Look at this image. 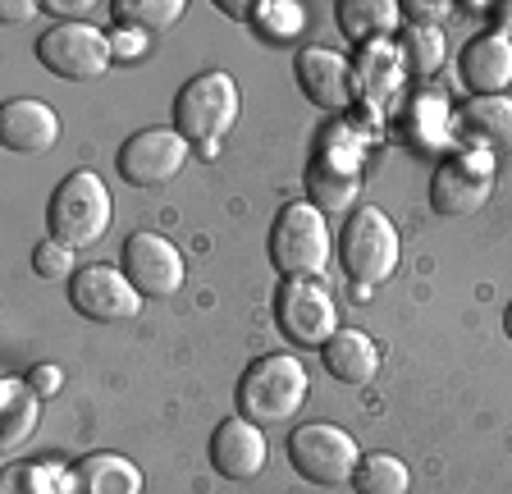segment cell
I'll use <instances>...</instances> for the list:
<instances>
[{"instance_id": "1", "label": "cell", "mask_w": 512, "mask_h": 494, "mask_svg": "<svg viewBox=\"0 0 512 494\" xmlns=\"http://www.w3.org/2000/svg\"><path fill=\"white\" fill-rule=\"evenodd\" d=\"M307 366L288 353L256 357L238 380V417L252 426H284L307 403Z\"/></svg>"}, {"instance_id": "2", "label": "cell", "mask_w": 512, "mask_h": 494, "mask_svg": "<svg viewBox=\"0 0 512 494\" xmlns=\"http://www.w3.org/2000/svg\"><path fill=\"white\" fill-rule=\"evenodd\" d=\"M238 110H243V97H238V83L224 69H206V74L188 78L174 97V129L202 151H215V142L238 124Z\"/></svg>"}, {"instance_id": "3", "label": "cell", "mask_w": 512, "mask_h": 494, "mask_svg": "<svg viewBox=\"0 0 512 494\" xmlns=\"http://www.w3.org/2000/svg\"><path fill=\"white\" fill-rule=\"evenodd\" d=\"M334 257L325 211L311 202H288L270 225V261L284 280H316Z\"/></svg>"}, {"instance_id": "4", "label": "cell", "mask_w": 512, "mask_h": 494, "mask_svg": "<svg viewBox=\"0 0 512 494\" xmlns=\"http://www.w3.org/2000/svg\"><path fill=\"white\" fill-rule=\"evenodd\" d=\"M110 215H115L110 188L96 179L92 170H74L51 193V206H46V234L64 247H92L106 238Z\"/></svg>"}, {"instance_id": "5", "label": "cell", "mask_w": 512, "mask_h": 494, "mask_svg": "<svg viewBox=\"0 0 512 494\" xmlns=\"http://www.w3.org/2000/svg\"><path fill=\"white\" fill-rule=\"evenodd\" d=\"M403 261V243H398L394 220L380 206H357L348 215V225L339 234V266L352 284H384Z\"/></svg>"}, {"instance_id": "6", "label": "cell", "mask_w": 512, "mask_h": 494, "mask_svg": "<svg viewBox=\"0 0 512 494\" xmlns=\"http://www.w3.org/2000/svg\"><path fill=\"white\" fill-rule=\"evenodd\" d=\"M288 462L311 485H343L362 467V449L348 430L330 421H307V426L288 430Z\"/></svg>"}, {"instance_id": "7", "label": "cell", "mask_w": 512, "mask_h": 494, "mask_svg": "<svg viewBox=\"0 0 512 494\" xmlns=\"http://www.w3.org/2000/svg\"><path fill=\"white\" fill-rule=\"evenodd\" d=\"M37 60L55 78H64V83H87V78H101L110 69L115 46L92 23H55L37 42Z\"/></svg>"}, {"instance_id": "8", "label": "cell", "mask_w": 512, "mask_h": 494, "mask_svg": "<svg viewBox=\"0 0 512 494\" xmlns=\"http://www.w3.org/2000/svg\"><path fill=\"white\" fill-rule=\"evenodd\" d=\"M275 321H279L288 344H298V348H325L334 334L343 330L330 289H320L316 280H284L279 284Z\"/></svg>"}, {"instance_id": "9", "label": "cell", "mask_w": 512, "mask_h": 494, "mask_svg": "<svg viewBox=\"0 0 512 494\" xmlns=\"http://www.w3.org/2000/svg\"><path fill=\"white\" fill-rule=\"evenodd\" d=\"M362 170H357V142L348 133H330L307 165V202L316 211H357Z\"/></svg>"}, {"instance_id": "10", "label": "cell", "mask_w": 512, "mask_h": 494, "mask_svg": "<svg viewBox=\"0 0 512 494\" xmlns=\"http://www.w3.org/2000/svg\"><path fill=\"white\" fill-rule=\"evenodd\" d=\"M119 270H124L128 284H133L142 298H174V293L183 289V280H188L183 252L165 234H151V229L124 238Z\"/></svg>"}, {"instance_id": "11", "label": "cell", "mask_w": 512, "mask_h": 494, "mask_svg": "<svg viewBox=\"0 0 512 494\" xmlns=\"http://www.w3.org/2000/svg\"><path fill=\"white\" fill-rule=\"evenodd\" d=\"M192 142L179 129H138L119 147V179L133 188H160L183 174Z\"/></svg>"}, {"instance_id": "12", "label": "cell", "mask_w": 512, "mask_h": 494, "mask_svg": "<svg viewBox=\"0 0 512 494\" xmlns=\"http://www.w3.org/2000/svg\"><path fill=\"white\" fill-rule=\"evenodd\" d=\"M494 193V161L490 151H453L430 179V202L439 215H471Z\"/></svg>"}, {"instance_id": "13", "label": "cell", "mask_w": 512, "mask_h": 494, "mask_svg": "<svg viewBox=\"0 0 512 494\" xmlns=\"http://www.w3.org/2000/svg\"><path fill=\"white\" fill-rule=\"evenodd\" d=\"M69 302H74V312L87 316V321L115 325V321L138 316L142 293L128 284L124 270H115V266H83L74 280H69Z\"/></svg>"}, {"instance_id": "14", "label": "cell", "mask_w": 512, "mask_h": 494, "mask_svg": "<svg viewBox=\"0 0 512 494\" xmlns=\"http://www.w3.org/2000/svg\"><path fill=\"white\" fill-rule=\"evenodd\" d=\"M293 74H298V87L307 92V101L320 110H334V115H339V110H348L352 101H357V69H352L339 51H330V46H307V51H298Z\"/></svg>"}, {"instance_id": "15", "label": "cell", "mask_w": 512, "mask_h": 494, "mask_svg": "<svg viewBox=\"0 0 512 494\" xmlns=\"http://www.w3.org/2000/svg\"><path fill=\"white\" fill-rule=\"evenodd\" d=\"M266 435L261 426L252 421L234 417V421H220L211 435V467L224 476V481H252V476L266 472Z\"/></svg>"}, {"instance_id": "16", "label": "cell", "mask_w": 512, "mask_h": 494, "mask_svg": "<svg viewBox=\"0 0 512 494\" xmlns=\"http://www.w3.org/2000/svg\"><path fill=\"white\" fill-rule=\"evenodd\" d=\"M0 142L5 151H19V156H42L60 142V119L46 101H32V97H19V101H5L0 110Z\"/></svg>"}, {"instance_id": "17", "label": "cell", "mask_w": 512, "mask_h": 494, "mask_svg": "<svg viewBox=\"0 0 512 494\" xmlns=\"http://www.w3.org/2000/svg\"><path fill=\"white\" fill-rule=\"evenodd\" d=\"M462 83L476 97H503L512 87V37L508 33H480L462 51Z\"/></svg>"}, {"instance_id": "18", "label": "cell", "mask_w": 512, "mask_h": 494, "mask_svg": "<svg viewBox=\"0 0 512 494\" xmlns=\"http://www.w3.org/2000/svg\"><path fill=\"white\" fill-rule=\"evenodd\" d=\"M64 494H142V472L124 453H87L64 476Z\"/></svg>"}, {"instance_id": "19", "label": "cell", "mask_w": 512, "mask_h": 494, "mask_svg": "<svg viewBox=\"0 0 512 494\" xmlns=\"http://www.w3.org/2000/svg\"><path fill=\"white\" fill-rule=\"evenodd\" d=\"M320 362H325V371H330L339 385H352V389L371 385V380L380 376V348H375V339L362 330H339L330 344L320 348Z\"/></svg>"}, {"instance_id": "20", "label": "cell", "mask_w": 512, "mask_h": 494, "mask_svg": "<svg viewBox=\"0 0 512 494\" xmlns=\"http://www.w3.org/2000/svg\"><path fill=\"white\" fill-rule=\"evenodd\" d=\"M458 133L471 151L512 147V101L508 97H471L458 110Z\"/></svg>"}, {"instance_id": "21", "label": "cell", "mask_w": 512, "mask_h": 494, "mask_svg": "<svg viewBox=\"0 0 512 494\" xmlns=\"http://www.w3.org/2000/svg\"><path fill=\"white\" fill-rule=\"evenodd\" d=\"M403 51L394 42H371L362 46V60H357V92H362L371 106H389L403 87Z\"/></svg>"}, {"instance_id": "22", "label": "cell", "mask_w": 512, "mask_h": 494, "mask_svg": "<svg viewBox=\"0 0 512 494\" xmlns=\"http://www.w3.org/2000/svg\"><path fill=\"white\" fill-rule=\"evenodd\" d=\"M37 398L42 394H37L28 380H5V385H0V449L5 453H14L32 430H37V417H42Z\"/></svg>"}, {"instance_id": "23", "label": "cell", "mask_w": 512, "mask_h": 494, "mask_svg": "<svg viewBox=\"0 0 512 494\" xmlns=\"http://www.w3.org/2000/svg\"><path fill=\"white\" fill-rule=\"evenodd\" d=\"M403 133L412 138L416 151H439L453 133V115H448V101L439 92H416L403 110Z\"/></svg>"}, {"instance_id": "24", "label": "cell", "mask_w": 512, "mask_h": 494, "mask_svg": "<svg viewBox=\"0 0 512 494\" xmlns=\"http://www.w3.org/2000/svg\"><path fill=\"white\" fill-rule=\"evenodd\" d=\"M398 5L394 0H343L339 5V23H343V33L352 37V42H389V33L398 28Z\"/></svg>"}, {"instance_id": "25", "label": "cell", "mask_w": 512, "mask_h": 494, "mask_svg": "<svg viewBox=\"0 0 512 494\" xmlns=\"http://www.w3.org/2000/svg\"><path fill=\"white\" fill-rule=\"evenodd\" d=\"M352 490L357 494H407L412 490V472L407 462L394 453H362V467L352 476Z\"/></svg>"}, {"instance_id": "26", "label": "cell", "mask_w": 512, "mask_h": 494, "mask_svg": "<svg viewBox=\"0 0 512 494\" xmlns=\"http://www.w3.org/2000/svg\"><path fill=\"white\" fill-rule=\"evenodd\" d=\"M183 0H115V14L124 19V28H138V33H165L183 19Z\"/></svg>"}, {"instance_id": "27", "label": "cell", "mask_w": 512, "mask_h": 494, "mask_svg": "<svg viewBox=\"0 0 512 494\" xmlns=\"http://www.w3.org/2000/svg\"><path fill=\"white\" fill-rule=\"evenodd\" d=\"M398 51H403V65H407V74L426 78V74H435V69L444 65V51H448V42H444V33H439V28H421V23H412Z\"/></svg>"}, {"instance_id": "28", "label": "cell", "mask_w": 512, "mask_h": 494, "mask_svg": "<svg viewBox=\"0 0 512 494\" xmlns=\"http://www.w3.org/2000/svg\"><path fill=\"white\" fill-rule=\"evenodd\" d=\"M64 476L60 467H32V462H14L5 481H0V494H64Z\"/></svg>"}, {"instance_id": "29", "label": "cell", "mask_w": 512, "mask_h": 494, "mask_svg": "<svg viewBox=\"0 0 512 494\" xmlns=\"http://www.w3.org/2000/svg\"><path fill=\"white\" fill-rule=\"evenodd\" d=\"M252 14H256V28H261L266 37H275V42L302 33V23H307V10L293 5V0H261Z\"/></svg>"}, {"instance_id": "30", "label": "cell", "mask_w": 512, "mask_h": 494, "mask_svg": "<svg viewBox=\"0 0 512 494\" xmlns=\"http://www.w3.org/2000/svg\"><path fill=\"white\" fill-rule=\"evenodd\" d=\"M32 270H37L42 280H60V275H69V280H74V275H78V270H74V247L55 243V238H42V243H37V252H32Z\"/></svg>"}, {"instance_id": "31", "label": "cell", "mask_w": 512, "mask_h": 494, "mask_svg": "<svg viewBox=\"0 0 512 494\" xmlns=\"http://www.w3.org/2000/svg\"><path fill=\"white\" fill-rule=\"evenodd\" d=\"M110 46H115L119 60H138V55L147 51V33H138V28H119V33L110 37Z\"/></svg>"}, {"instance_id": "32", "label": "cell", "mask_w": 512, "mask_h": 494, "mask_svg": "<svg viewBox=\"0 0 512 494\" xmlns=\"http://www.w3.org/2000/svg\"><path fill=\"white\" fill-rule=\"evenodd\" d=\"M23 380H28V385H32V389H37V394H42V398L60 394V385H64V376H60V366H32V371H28V376H23Z\"/></svg>"}, {"instance_id": "33", "label": "cell", "mask_w": 512, "mask_h": 494, "mask_svg": "<svg viewBox=\"0 0 512 494\" xmlns=\"http://www.w3.org/2000/svg\"><path fill=\"white\" fill-rule=\"evenodd\" d=\"M407 14H412L421 28H435V19H448V5H444V0H412V5H407Z\"/></svg>"}, {"instance_id": "34", "label": "cell", "mask_w": 512, "mask_h": 494, "mask_svg": "<svg viewBox=\"0 0 512 494\" xmlns=\"http://www.w3.org/2000/svg\"><path fill=\"white\" fill-rule=\"evenodd\" d=\"M42 10L46 14H87L92 10V0H46Z\"/></svg>"}, {"instance_id": "35", "label": "cell", "mask_w": 512, "mask_h": 494, "mask_svg": "<svg viewBox=\"0 0 512 494\" xmlns=\"http://www.w3.org/2000/svg\"><path fill=\"white\" fill-rule=\"evenodd\" d=\"M0 14H5V23H23V19H32V14H37V5H28V0H10Z\"/></svg>"}, {"instance_id": "36", "label": "cell", "mask_w": 512, "mask_h": 494, "mask_svg": "<svg viewBox=\"0 0 512 494\" xmlns=\"http://www.w3.org/2000/svg\"><path fill=\"white\" fill-rule=\"evenodd\" d=\"M494 14H499V23H503V28H512V5H499V10H494Z\"/></svg>"}, {"instance_id": "37", "label": "cell", "mask_w": 512, "mask_h": 494, "mask_svg": "<svg viewBox=\"0 0 512 494\" xmlns=\"http://www.w3.org/2000/svg\"><path fill=\"white\" fill-rule=\"evenodd\" d=\"M503 330H508V339H512V302H508V312H503Z\"/></svg>"}]
</instances>
